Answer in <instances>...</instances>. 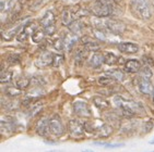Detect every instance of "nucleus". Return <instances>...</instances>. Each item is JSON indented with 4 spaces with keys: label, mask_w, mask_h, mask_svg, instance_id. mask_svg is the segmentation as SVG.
<instances>
[{
    "label": "nucleus",
    "mask_w": 154,
    "mask_h": 152,
    "mask_svg": "<svg viewBox=\"0 0 154 152\" xmlns=\"http://www.w3.org/2000/svg\"><path fill=\"white\" fill-rule=\"evenodd\" d=\"M116 6L114 0H94L90 7V11L98 19H105L115 13Z\"/></svg>",
    "instance_id": "obj_1"
},
{
    "label": "nucleus",
    "mask_w": 154,
    "mask_h": 152,
    "mask_svg": "<svg viewBox=\"0 0 154 152\" xmlns=\"http://www.w3.org/2000/svg\"><path fill=\"white\" fill-rule=\"evenodd\" d=\"M130 10L137 19L148 21L152 18V9L149 0H132L130 2Z\"/></svg>",
    "instance_id": "obj_2"
},
{
    "label": "nucleus",
    "mask_w": 154,
    "mask_h": 152,
    "mask_svg": "<svg viewBox=\"0 0 154 152\" xmlns=\"http://www.w3.org/2000/svg\"><path fill=\"white\" fill-rule=\"evenodd\" d=\"M114 103L122 111V115H125L126 117H134L141 109L139 103L131 101V100L125 99L120 96H117L114 98Z\"/></svg>",
    "instance_id": "obj_3"
},
{
    "label": "nucleus",
    "mask_w": 154,
    "mask_h": 152,
    "mask_svg": "<svg viewBox=\"0 0 154 152\" xmlns=\"http://www.w3.org/2000/svg\"><path fill=\"white\" fill-rule=\"evenodd\" d=\"M86 14V12L83 11L81 7H75V8H66L63 9L61 13V23L65 26H69L73 23L74 21H77L78 19H80Z\"/></svg>",
    "instance_id": "obj_4"
},
{
    "label": "nucleus",
    "mask_w": 154,
    "mask_h": 152,
    "mask_svg": "<svg viewBox=\"0 0 154 152\" xmlns=\"http://www.w3.org/2000/svg\"><path fill=\"white\" fill-rule=\"evenodd\" d=\"M96 28H101L105 29V31H108V32L113 33L115 35H119V34H122L126 29L125 24L119 22L117 20H110V19H105V20L101 21V24L96 26Z\"/></svg>",
    "instance_id": "obj_5"
},
{
    "label": "nucleus",
    "mask_w": 154,
    "mask_h": 152,
    "mask_svg": "<svg viewBox=\"0 0 154 152\" xmlns=\"http://www.w3.org/2000/svg\"><path fill=\"white\" fill-rule=\"evenodd\" d=\"M55 22H56V15L51 10H47L41 19V25L45 31L46 35H53L55 33Z\"/></svg>",
    "instance_id": "obj_6"
},
{
    "label": "nucleus",
    "mask_w": 154,
    "mask_h": 152,
    "mask_svg": "<svg viewBox=\"0 0 154 152\" xmlns=\"http://www.w3.org/2000/svg\"><path fill=\"white\" fill-rule=\"evenodd\" d=\"M68 129H69V135L72 138H81L84 136L85 133V127H84V123H82L80 120L78 118H72L69 121L68 123Z\"/></svg>",
    "instance_id": "obj_7"
},
{
    "label": "nucleus",
    "mask_w": 154,
    "mask_h": 152,
    "mask_svg": "<svg viewBox=\"0 0 154 152\" xmlns=\"http://www.w3.org/2000/svg\"><path fill=\"white\" fill-rule=\"evenodd\" d=\"M49 130H51V134L56 137H60L65 134V126L58 115H54L49 118Z\"/></svg>",
    "instance_id": "obj_8"
},
{
    "label": "nucleus",
    "mask_w": 154,
    "mask_h": 152,
    "mask_svg": "<svg viewBox=\"0 0 154 152\" xmlns=\"http://www.w3.org/2000/svg\"><path fill=\"white\" fill-rule=\"evenodd\" d=\"M73 111L75 115L79 117H90L91 116V110L89 104L84 101H75L73 103Z\"/></svg>",
    "instance_id": "obj_9"
},
{
    "label": "nucleus",
    "mask_w": 154,
    "mask_h": 152,
    "mask_svg": "<svg viewBox=\"0 0 154 152\" xmlns=\"http://www.w3.org/2000/svg\"><path fill=\"white\" fill-rule=\"evenodd\" d=\"M36 29H37V27H36V25L34 23H27L26 25H24V26L22 27V29L20 31V33L17 35L18 41H20V42H25V41L29 39V37L33 35V33L35 32Z\"/></svg>",
    "instance_id": "obj_10"
},
{
    "label": "nucleus",
    "mask_w": 154,
    "mask_h": 152,
    "mask_svg": "<svg viewBox=\"0 0 154 152\" xmlns=\"http://www.w3.org/2000/svg\"><path fill=\"white\" fill-rule=\"evenodd\" d=\"M35 132L38 136L46 137L51 133V130H49V118L41 117L35 124Z\"/></svg>",
    "instance_id": "obj_11"
},
{
    "label": "nucleus",
    "mask_w": 154,
    "mask_h": 152,
    "mask_svg": "<svg viewBox=\"0 0 154 152\" xmlns=\"http://www.w3.org/2000/svg\"><path fill=\"white\" fill-rule=\"evenodd\" d=\"M15 130L14 122L9 117L3 116L0 121V132L2 135H11Z\"/></svg>",
    "instance_id": "obj_12"
},
{
    "label": "nucleus",
    "mask_w": 154,
    "mask_h": 152,
    "mask_svg": "<svg viewBox=\"0 0 154 152\" xmlns=\"http://www.w3.org/2000/svg\"><path fill=\"white\" fill-rule=\"evenodd\" d=\"M54 61V54L51 52H43L38 58L36 59L35 65L39 69L46 67L48 65H53Z\"/></svg>",
    "instance_id": "obj_13"
},
{
    "label": "nucleus",
    "mask_w": 154,
    "mask_h": 152,
    "mask_svg": "<svg viewBox=\"0 0 154 152\" xmlns=\"http://www.w3.org/2000/svg\"><path fill=\"white\" fill-rule=\"evenodd\" d=\"M117 48L120 52L124 53H128V54H134V53H137L139 51V46L134 42H119L117 45Z\"/></svg>",
    "instance_id": "obj_14"
},
{
    "label": "nucleus",
    "mask_w": 154,
    "mask_h": 152,
    "mask_svg": "<svg viewBox=\"0 0 154 152\" xmlns=\"http://www.w3.org/2000/svg\"><path fill=\"white\" fill-rule=\"evenodd\" d=\"M141 70V63L137 59H130L125 62L124 71L126 73H138Z\"/></svg>",
    "instance_id": "obj_15"
},
{
    "label": "nucleus",
    "mask_w": 154,
    "mask_h": 152,
    "mask_svg": "<svg viewBox=\"0 0 154 152\" xmlns=\"http://www.w3.org/2000/svg\"><path fill=\"white\" fill-rule=\"evenodd\" d=\"M22 27H21L20 25H15V26L11 27V28L2 29V32H1V37H2L3 40H7V41L11 40L12 38L14 37L15 35H18L19 33H20V31L22 29Z\"/></svg>",
    "instance_id": "obj_16"
},
{
    "label": "nucleus",
    "mask_w": 154,
    "mask_h": 152,
    "mask_svg": "<svg viewBox=\"0 0 154 152\" xmlns=\"http://www.w3.org/2000/svg\"><path fill=\"white\" fill-rule=\"evenodd\" d=\"M139 90L144 95L153 94V87H152L151 79H146L140 77L139 79Z\"/></svg>",
    "instance_id": "obj_17"
},
{
    "label": "nucleus",
    "mask_w": 154,
    "mask_h": 152,
    "mask_svg": "<svg viewBox=\"0 0 154 152\" xmlns=\"http://www.w3.org/2000/svg\"><path fill=\"white\" fill-rule=\"evenodd\" d=\"M88 54H89V50L85 49V48H79L77 50V52L74 53V62L77 65H82L83 62L85 61L86 58H88Z\"/></svg>",
    "instance_id": "obj_18"
},
{
    "label": "nucleus",
    "mask_w": 154,
    "mask_h": 152,
    "mask_svg": "<svg viewBox=\"0 0 154 152\" xmlns=\"http://www.w3.org/2000/svg\"><path fill=\"white\" fill-rule=\"evenodd\" d=\"M81 41L83 44V47L88 49L89 51H96V50L100 49V45H98L97 41L93 40L90 37H83Z\"/></svg>",
    "instance_id": "obj_19"
},
{
    "label": "nucleus",
    "mask_w": 154,
    "mask_h": 152,
    "mask_svg": "<svg viewBox=\"0 0 154 152\" xmlns=\"http://www.w3.org/2000/svg\"><path fill=\"white\" fill-rule=\"evenodd\" d=\"M104 63V54H101L98 52H95L92 54V57L89 60V64L94 69H98Z\"/></svg>",
    "instance_id": "obj_20"
},
{
    "label": "nucleus",
    "mask_w": 154,
    "mask_h": 152,
    "mask_svg": "<svg viewBox=\"0 0 154 152\" xmlns=\"http://www.w3.org/2000/svg\"><path fill=\"white\" fill-rule=\"evenodd\" d=\"M15 4V0H0V12L1 14L9 13Z\"/></svg>",
    "instance_id": "obj_21"
},
{
    "label": "nucleus",
    "mask_w": 154,
    "mask_h": 152,
    "mask_svg": "<svg viewBox=\"0 0 154 152\" xmlns=\"http://www.w3.org/2000/svg\"><path fill=\"white\" fill-rule=\"evenodd\" d=\"M96 133L98 134L100 137H109L112 133H113V127L108 124H102L96 128Z\"/></svg>",
    "instance_id": "obj_22"
},
{
    "label": "nucleus",
    "mask_w": 154,
    "mask_h": 152,
    "mask_svg": "<svg viewBox=\"0 0 154 152\" xmlns=\"http://www.w3.org/2000/svg\"><path fill=\"white\" fill-rule=\"evenodd\" d=\"M5 94L8 98H17L22 94V89L18 88L17 86H8L5 88Z\"/></svg>",
    "instance_id": "obj_23"
},
{
    "label": "nucleus",
    "mask_w": 154,
    "mask_h": 152,
    "mask_svg": "<svg viewBox=\"0 0 154 152\" xmlns=\"http://www.w3.org/2000/svg\"><path fill=\"white\" fill-rule=\"evenodd\" d=\"M119 61V58L113 52H105L104 53V63L107 65H115Z\"/></svg>",
    "instance_id": "obj_24"
},
{
    "label": "nucleus",
    "mask_w": 154,
    "mask_h": 152,
    "mask_svg": "<svg viewBox=\"0 0 154 152\" xmlns=\"http://www.w3.org/2000/svg\"><path fill=\"white\" fill-rule=\"evenodd\" d=\"M93 102L96 105V108L101 109V110H106V109L109 108V102L103 97H94Z\"/></svg>",
    "instance_id": "obj_25"
},
{
    "label": "nucleus",
    "mask_w": 154,
    "mask_h": 152,
    "mask_svg": "<svg viewBox=\"0 0 154 152\" xmlns=\"http://www.w3.org/2000/svg\"><path fill=\"white\" fill-rule=\"evenodd\" d=\"M30 84H31L30 78H27L25 76H20L15 80V86L18 88H20V89H26L30 86Z\"/></svg>",
    "instance_id": "obj_26"
},
{
    "label": "nucleus",
    "mask_w": 154,
    "mask_h": 152,
    "mask_svg": "<svg viewBox=\"0 0 154 152\" xmlns=\"http://www.w3.org/2000/svg\"><path fill=\"white\" fill-rule=\"evenodd\" d=\"M45 35H46V33H45L44 29H41V28H37L35 32L33 33L32 35V40L33 42H35V44H39L41 41H43L44 39Z\"/></svg>",
    "instance_id": "obj_27"
},
{
    "label": "nucleus",
    "mask_w": 154,
    "mask_h": 152,
    "mask_svg": "<svg viewBox=\"0 0 154 152\" xmlns=\"http://www.w3.org/2000/svg\"><path fill=\"white\" fill-rule=\"evenodd\" d=\"M13 78V73L11 71H1V75H0V82L2 84H7V83H10Z\"/></svg>",
    "instance_id": "obj_28"
},
{
    "label": "nucleus",
    "mask_w": 154,
    "mask_h": 152,
    "mask_svg": "<svg viewBox=\"0 0 154 152\" xmlns=\"http://www.w3.org/2000/svg\"><path fill=\"white\" fill-rule=\"evenodd\" d=\"M63 39H65L66 48H67L68 50H71V48L73 47V45L75 44L78 40H79V38L74 35V34H73V35H70V36H66Z\"/></svg>",
    "instance_id": "obj_29"
},
{
    "label": "nucleus",
    "mask_w": 154,
    "mask_h": 152,
    "mask_svg": "<svg viewBox=\"0 0 154 152\" xmlns=\"http://www.w3.org/2000/svg\"><path fill=\"white\" fill-rule=\"evenodd\" d=\"M94 146L103 147L107 149H115V148H122L125 147L124 143H109V142H93Z\"/></svg>",
    "instance_id": "obj_30"
},
{
    "label": "nucleus",
    "mask_w": 154,
    "mask_h": 152,
    "mask_svg": "<svg viewBox=\"0 0 154 152\" xmlns=\"http://www.w3.org/2000/svg\"><path fill=\"white\" fill-rule=\"evenodd\" d=\"M106 75L110 76L112 78H114L115 80H122V79L125 78V75L124 73H122V71H118V70H114V71H108V72H106Z\"/></svg>",
    "instance_id": "obj_31"
},
{
    "label": "nucleus",
    "mask_w": 154,
    "mask_h": 152,
    "mask_svg": "<svg viewBox=\"0 0 154 152\" xmlns=\"http://www.w3.org/2000/svg\"><path fill=\"white\" fill-rule=\"evenodd\" d=\"M83 27H84L83 26V23L80 22V21H74L71 25H69V28H70V31H71L73 34H79V33H81Z\"/></svg>",
    "instance_id": "obj_32"
},
{
    "label": "nucleus",
    "mask_w": 154,
    "mask_h": 152,
    "mask_svg": "<svg viewBox=\"0 0 154 152\" xmlns=\"http://www.w3.org/2000/svg\"><path fill=\"white\" fill-rule=\"evenodd\" d=\"M152 75H153V73H152V70L148 66V65L140 70V77H142V78L151 79Z\"/></svg>",
    "instance_id": "obj_33"
},
{
    "label": "nucleus",
    "mask_w": 154,
    "mask_h": 152,
    "mask_svg": "<svg viewBox=\"0 0 154 152\" xmlns=\"http://www.w3.org/2000/svg\"><path fill=\"white\" fill-rule=\"evenodd\" d=\"M114 80H115V79L112 78V77L108 76V75L101 76V77L98 78V84H100L101 86H108V85H110Z\"/></svg>",
    "instance_id": "obj_34"
},
{
    "label": "nucleus",
    "mask_w": 154,
    "mask_h": 152,
    "mask_svg": "<svg viewBox=\"0 0 154 152\" xmlns=\"http://www.w3.org/2000/svg\"><path fill=\"white\" fill-rule=\"evenodd\" d=\"M53 46L54 48L58 51H61L66 48V45H65V39L63 38H57L56 40L53 42Z\"/></svg>",
    "instance_id": "obj_35"
},
{
    "label": "nucleus",
    "mask_w": 154,
    "mask_h": 152,
    "mask_svg": "<svg viewBox=\"0 0 154 152\" xmlns=\"http://www.w3.org/2000/svg\"><path fill=\"white\" fill-rule=\"evenodd\" d=\"M42 109H43V104H42L41 102L34 103V104L30 108V115L31 116H35L38 112L42 111Z\"/></svg>",
    "instance_id": "obj_36"
},
{
    "label": "nucleus",
    "mask_w": 154,
    "mask_h": 152,
    "mask_svg": "<svg viewBox=\"0 0 154 152\" xmlns=\"http://www.w3.org/2000/svg\"><path fill=\"white\" fill-rule=\"evenodd\" d=\"M63 60H65V57L62 56V54H59V53H57V54H54V61H53V66L55 67H58L63 63Z\"/></svg>",
    "instance_id": "obj_37"
},
{
    "label": "nucleus",
    "mask_w": 154,
    "mask_h": 152,
    "mask_svg": "<svg viewBox=\"0 0 154 152\" xmlns=\"http://www.w3.org/2000/svg\"><path fill=\"white\" fill-rule=\"evenodd\" d=\"M19 60H20V58L17 54H10L8 57V63H10V64H17L19 62Z\"/></svg>",
    "instance_id": "obj_38"
},
{
    "label": "nucleus",
    "mask_w": 154,
    "mask_h": 152,
    "mask_svg": "<svg viewBox=\"0 0 154 152\" xmlns=\"http://www.w3.org/2000/svg\"><path fill=\"white\" fill-rule=\"evenodd\" d=\"M152 127H153V122H152L151 120L148 121V122L145 123V125H144V133L150 132V130L152 129Z\"/></svg>",
    "instance_id": "obj_39"
},
{
    "label": "nucleus",
    "mask_w": 154,
    "mask_h": 152,
    "mask_svg": "<svg viewBox=\"0 0 154 152\" xmlns=\"http://www.w3.org/2000/svg\"><path fill=\"white\" fill-rule=\"evenodd\" d=\"M27 1H30V0H19V3H20V4H22V6H23L24 3H26Z\"/></svg>",
    "instance_id": "obj_40"
},
{
    "label": "nucleus",
    "mask_w": 154,
    "mask_h": 152,
    "mask_svg": "<svg viewBox=\"0 0 154 152\" xmlns=\"http://www.w3.org/2000/svg\"><path fill=\"white\" fill-rule=\"evenodd\" d=\"M152 100H153V103H154V90H153V94H152Z\"/></svg>",
    "instance_id": "obj_41"
},
{
    "label": "nucleus",
    "mask_w": 154,
    "mask_h": 152,
    "mask_svg": "<svg viewBox=\"0 0 154 152\" xmlns=\"http://www.w3.org/2000/svg\"><path fill=\"white\" fill-rule=\"evenodd\" d=\"M82 152H94V151H91V150H84V151Z\"/></svg>",
    "instance_id": "obj_42"
},
{
    "label": "nucleus",
    "mask_w": 154,
    "mask_h": 152,
    "mask_svg": "<svg viewBox=\"0 0 154 152\" xmlns=\"http://www.w3.org/2000/svg\"><path fill=\"white\" fill-rule=\"evenodd\" d=\"M114 1H122V0H114Z\"/></svg>",
    "instance_id": "obj_43"
},
{
    "label": "nucleus",
    "mask_w": 154,
    "mask_h": 152,
    "mask_svg": "<svg viewBox=\"0 0 154 152\" xmlns=\"http://www.w3.org/2000/svg\"><path fill=\"white\" fill-rule=\"evenodd\" d=\"M48 152H57V151H48Z\"/></svg>",
    "instance_id": "obj_44"
},
{
    "label": "nucleus",
    "mask_w": 154,
    "mask_h": 152,
    "mask_svg": "<svg viewBox=\"0 0 154 152\" xmlns=\"http://www.w3.org/2000/svg\"><path fill=\"white\" fill-rule=\"evenodd\" d=\"M150 152H154V151H150Z\"/></svg>",
    "instance_id": "obj_45"
},
{
    "label": "nucleus",
    "mask_w": 154,
    "mask_h": 152,
    "mask_svg": "<svg viewBox=\"0 0 154 152\" xmlns=\"http://www.w3.org/2000/svg\"><path fill=\"white\" fill-rule=\"evenodd\" d=\"M153 1H154V0H153Z\"/></svg>",
    "instance_id": "obj_46"
}]
</instances>
